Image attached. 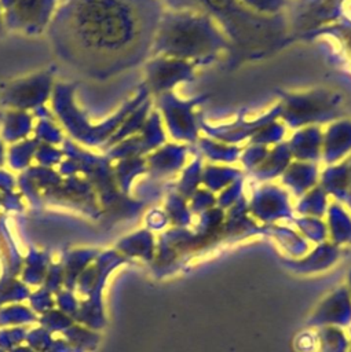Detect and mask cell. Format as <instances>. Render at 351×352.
<instances>
[{
	"label": "cell",
	"instance_id": "6da1fadb",
	"mask_svg": "<svg viewBox=\"0 0 351 352\" xmlns=\"http://www.w3.org/2000/svg\"><path fill=\"white\" fill-rule=\"evenodd\" d=\"M315 345L317 340L312 333L306 331L296 338V348L299 352H312L315 349Z\"/></svg>",
	"mask_w": 351,
	"mask_h": 352
}]
</instances>
